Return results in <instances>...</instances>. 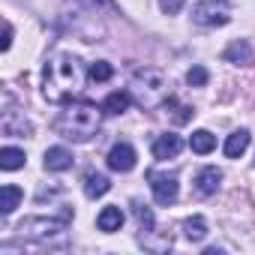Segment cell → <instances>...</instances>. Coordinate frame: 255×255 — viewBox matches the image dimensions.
Returning <instances> with one entry per match:
<instances>
[{
	"label": "cell",
	"instance_id": "obj_1",
	"mask_svg": "<svg viewBox=\"0 0 255 255\" xmlns=\"http://www.w3.org/2000/svg\"><path fill=\"white\" fill-rule=\"evenodd\" d=\"M90 72L84 69V63L69 54V51H57L45 60L42 69V96L54 105H66L75 93L84 90V78Z\"/></svg>",
	"mask_w": 255,
	"mask_h": 255
},
{
	"label": "cell",
	"instance_id": "obj_2",
	"mask_svg": "<svg viewBox=\"0 0 255 255\" xmlns=\"http://www.w3.org/2000/svg\"><path fill=\"white\" fill-rule=\"evenodd\" d=\"M102 111L105 108H99L96 102H87V99L66 102L54 120V129L69 141H90L102 123Z\"/></svg>",
	"mask_w": 255,
	"mask_h": 255
},
{
	"label": "cell",
	"instance_id": "obj_3",
	"mask_svg": "<svg viewBox=\"0 0 255 255\" xmlns=\"http://www.w3.org/2000/svg\"><path fill=\"white\" fill-rule=\"evenodd\" d=\"M129 93H132V99L141 108H156V105H162L168 99V78L159 69H153V66L135 69L132 84H129Z\"/></svg>",
	"mask_w": 255,
	"mask_h": 255
},
{
	"label": "cell",
	"instance_id": "obj_4",
	"mask_svg": "<svg viewBox=\"0 0 255 255\" xmlns=\"http://www.w3.org/2000/svg\"><path fill=\"white\" fill-rule=\"evenodd\" d=\"M66 234V216L63 219H45V216H30L18 225L21 240H36V243H51L54 237Z\"/></svg>",
	"mask_w": 255,
	"mask_h": 255
},
{
	"label": "cell",
	"instance_id": "obj_5",
	"mask_svg": "<svg viewBox=\"0 0 255 255\" xmlns=\"http://www.w3.org/2000/svg\"><path fill=\"white\" fill-rule=\"evenodd\" d=\"M192 21L201 27H225L231 21L228 0H204V3L192 6Z\"/></svg>",
	"mask_w": 255,
	"mask_h": 255
},
{
	"label": "cell",
	"instance_id": "obj_6",
	"mask_svg": "<svg viewBox=\"0 0 255 255\" xmlns=\"http://www.w3.org/2000/svg\"><path fill=\"white\" fill-rule=\"evenodd\" d=\"M147 180H150V192H153L156 204L168 207V204H174V201H177V195H180V183H177V177H174V174L147 171Z\"/></svg>",
	"mask_w": 255,
	"mask_h": 255
},
{
	"label": "cell",
	"instance_id": "obj_7",
	"mask_svg": "<svg viewBox=\"0 0 255 255\" xmlns=\"http://www.w3.org/2000/svg\"><path fill=\"white\" fill-rule=\"evenodd\" d=\"M135 150H132V144H126V141H120V144H114L111 150H108V168L111 171H120V174H126V171H132L135 168Z\"/></svg>",
	"mask_w": 255,
	"mask_h": 255
},
{
	"label": "cell",
	"instance_id": "obj_8",
	"mask_svg": "<svg viewBox=\"0 0 255 255\" xmlns=\"http://www.w3.org/2000/svg\"><path fill=\"white\" fill-rule=\"evenodd\" d=\"M180 150H183V141H180V135H174V132H165V135H159V138L153 141V156H156L159 162L174 159Z\"/></svg>",
	"mask_w": 255,
	"mask_h": 255
},
{
	"label": "cell",
	"instance_id": "obj_9",
	"mask_svg": "<svg viewBox=\"0 0 255 255\" xmlns=\"http://www.w3.org/2000/svg\"><path fill=\"white\" fill-rule=\"evenodd\" d=\"M72 165H75L72 150H66V147H48L45 150V171H69Z\"/></svg>",
	"mask_w": 255,
	"mask_h": 255
},
{
	"label": "cell",
	"instance_id": "obj_10",
	"mask_svg": "<svg viewBox=\"0 0 255 255\" xmlns=\"http://www.w3.org/2000/svg\"><path fill=\"white\" fill-rule=\"evenodd\" d=\"M219 183H222V171H219L216 165H207V168H201V171L195 174V189H198L201 195H213V192L219 189Z\"/></svg>",
	"mask_w": 255,
	"mask_h": 255
},
{
	"label": "cell",
	"instance_id": "obj_11",
	"mask_svg": "<svg viewBox=\"0 0 255 255\" xmlns=\"http://www.w3.org/2000/svg\"><path fill=\"white\" fill-rule=\"evenodd\" d=\"M120 225H123V210L117 204H108V207L99 210V216H96V228L99 231L111 234V231H120Z\"/></svg>",
	"mask_w": 255,
	"mask_h": 255
},
{
	"label": "cell",
	"instance_id": "obj_12",
	"mask_svg": "<svg viewBox=\"0 0 255 255\" xmlns=\"http://www.w3.org/2000/svg\"><path fill=\"white\" fill-rule=\"evenodd\" d=\"M3 135H15V138H24V135H30V123L24 120V114H18V111H6L3 114Z\"/></svg>",
	"mask_w": 255,
	"mask_h": 255
},
{
	"label": "cell",
	"instance_id": "obj_13",
	"mask_svg": "<svg viewBox=\"0 0 255 255\" xmlns=\"http://www.w3.org/2000/svg\"><path fill=\"white\" fill-rule=\"evenodd\" d=\"M222 57H225L228 63H234V66H246V63H252V48H249L246 39H234V42L225 48Z\"/></svg>",
	"mask_w": 255,
	"mask_h": 255
},
{
	"label": "cell",
	"instance_id": "obj_14",
	"mask_svg": "<svg viewBox=\"0 0 255 255\" xmlns=\"http://www.w3.org/2000/svg\"><path fill=\"white\" fill-rule=\"evenodd\" d=\"M108 189H111V180H108L102 171H90V174L84 177V195H87V198H102Z\"/></svg>",
	"mask_w": 255,
	"mask_h": 255
},
{
	"label": "cell",
	"instance_id": "obj_15",
	"mask_svg": "<svg viewBox=\"0 0 255 255\" xmlns=\"http://www.w3.org/2000/svg\"><path fill=\"white\" fill-rule=\"evenodd\" d=\"M249 141H252V135H249L246 129L231 132V135H228V141H225V156H228V159L243 156V153H246V147H249Z\"/></svg>",
	"mask_w": 255,
	"mask_h": 255
},
{
	"label": "cell",
	"instance_id": "obj_16",
	"mask_svg": "<svg viewBox=\"0 0 255 255\" xmlns=\"http://www.w3.org/2000/svg\"><path fill=\"white\" fill-rule=\"evenodd\" d=\"M21 198H24V192L15 186V183H6L3 189H0V213L3 216H9L18 204H21Z\"/></svg>",
	"mask_w": 255,
	"mask_h": 255
},
{
	"label": "cell",
	"instance_id": "obj_17",
	"mask_svg": "<svg viewBox=\"0 0 255 255\" xmlns=\"http://www.w3.org/2000/svg\"><path fill=\"white\" fill-rule=\"evenodd\" d=\"M129 102H132V93H126V90H114V93H108V96H105L102 108H105L108 114H123L126 108H129Z\"/></svg>",
	"mask_w": 255,
	"mask_h": 255
},
{
	"label": "cell",
	"instance_id": "obj_18",
	"mask_svg": "<svg viewBox=\"0 0 255 255\" xmlns=\"http://www.w3.org/2000/svg\"><path fill=\"white\" fill-rule=\"evenodd\" d=\"M189 147H192V153H210L213 147H216V135L213 132H207V129H195L192 132V138H189Z\"/></svg>",
	"mask_w": 255,
	"mask_h": 255
},
{
	"label": "cell",
	"instance_id": "obj_19",
	"mask_svg": "<svg viewBox=\"0 0 255 255\" xmlns=\"http://www.w3.org/2000/svg\"><path fill=\"white\" fill-rule=\"evenodd\" d=\"M183 234H186V240L201 243V240L207 237V219H204V216H189V219L183 222Z\"/></svg>",
	"mask_w": 255,
	"mask_h": 255
},
{
	"label": "cell",
	"instance_id": "obj_20",
	"mask_svg": "<svg viewBox=\"0 0 255 255\" xmlns=\"http://www.w3.org/2000/svg\"><path fill=\"white\" fill-rule=\"evenodd\" d=\"M24 150H18V147H3L0 150V168L3 171H15V168H21L24 165Z\"/></svg>",
	"mask_w": 255,
	"mask_h": 255
},
{
	"label": "cell",
	"instance_id": "obj_21",
	"mask_svg": "<svg viewBox=\"0 0 255 255\" xmlns=\"http://www.w3.org/2000/svg\"><path fill=\"white\" fill-rule=\"evenodd\" d=\"M132 210H135V219H138V228H141V237L153 231V210L141 201H132Z\"/></svg>",
	"mask_w": 255,
	"mask_h": 255
},
{
	"label": "cell",
	"instance_id": "obj_22",
	"mask_svg": "<svg viewBox=\"0 0 255 255\" xmlns=\"http://www.w3.org/2000/svg\"><path fill=\"white\" fill-rule=\"evenodd\" d=\"M165 111H171V120H174V123H186V120L195 114L189 105H180L174 96H168V99H165Z\"/></svg>",
	"mask_w": 255,
	"mask_h": 255
},
{
	"label": "cell",
	"instance_id": "obj_23",
	"mask_svg": "<svg viewBox=\"0 0 255 255\" xmlns=\"http://www.w3.org/2000/svg\"><path fill=\"white\" fill-rule=\"evenodd\" d=\"M87 72H90V78H93V81H108V78L114 75V66H111L108 60H96V63H90V69H87Z\"/></svg>",
	"mask_w": 255,
	"mask_h": 255
},
{
	"label": "cell",
	"instance_id": "obj_24",
	"mask_svg": "<svg viewBox=\"0 0 255 255\" xmlns=\"http://www.w3.org/2000/svg\"><path fill=\"white\" fill-rule=\"evenodd\" d=\"M207 81H210V72H207L204 66H192V69L186 72V84H189V87H204Z\"/></svg>",
	"mask_w": 255,
	"mask_h": 255
},
{
	"label": "cell",
	"instance_id": "obj_25",
	"mask_svg": "<svg viewBox=\"0 0 255 255\" xmlns=\"http://www.w3.org/2000/svg\"><path fill=\"white\" fill-rule=\"evenodd\" d=\"M183 3H186V0H159V9H162L165 15H177V12L183 9Z\"/></svg>",
	"mask_w": 255,
	"mask_h": 255
},
{
	"label": "cell",
	"instance_id": "obj_26",
	"mask_svg": "<svg viewBox=\"0 0 255 255\" xmlns=\"http://www.w3.org/2000/svg\"><path fill=\"white\" fill-rule=\"evenodd\" d=\"M75 3H84L90 12H96V6H111V0H75Z\"/></svg>",
	"mask_w": 255,
	"mask_h": 255
},
{
	"label": "cell",
	"instance_id": "obj_27",
	"mask_svg": "<svg viewBox=\"0 0 255 255\" xmlns=\"http://www.w3.org/2000/svg\"><path fill=\"white\" fill-rule=\"evenodd\" d=\"M9 45H12V24H6V30H3V42H0V48H3V51H9Z\"/></svg>",
	"mask_w": 255,
	"mask_h": 255
}]
</instances>
